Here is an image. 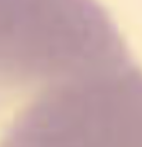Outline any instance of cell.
<instances>
[{
  "label": "cell",
  "instance_id": "6da1fadb",
  "mask_svg": "<svg viewBox=\"0 0 142 147\" xmlns=\"http://www.w3.org/2000/svg\"><path fill=\"white\" fill-rule=\"evenodd\" d=\"M0 147H142L141 69L99 0H0Z\"/></svg>",
  "mask_w": 142,
  "mask_h": 147
}]
</instances>
